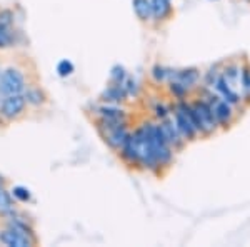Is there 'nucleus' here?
I'll return each mask as SVG.
<instances>
[{"label": "nucleus", "mask_w": 250, "mask_h": 247, "mask_svg": "<svg viewBox=\"0 0 250 247\" xmlns=\"http://www.w3.org/2000/svg\"><path fill=\"white\" fill-rule=\"evenodd\" d=\"M145 125H147L148 142H150V147H152V151H154V156L157 162H159L160 169L168 167L173 160V149L170 147V144L167 142V139H165L159 124L145 122Z\"/></svg>", "instance_id": "obj_1"}, {"label": "nucleus", "mask_w": 250, "mask_h": 247, "mask_svg": "<svg viewBox=\"0 0 250 247\" xmlns=\"http://www.w3.org/2000/svg\"><path fill=\"white\" fill-rule=\"evenodd\" d=\"M132 134V139L137 145V152H139V165L142 169H147L150 172H159L160 165L157 162L154 151L150 147V142H148V135H147V125L142 124L139 129H135Z\"/></svg>", "instance_id": "obj_2"}, {"label": "nucleus", "mask_w": 250, "mask_h": 247, "mask_svg": "<svg viewBox=\"0 0 250 247\" xmlns=\"http://www.w3.org/2000/svg\"><path fill=\"white\" fill-rule=\"evenodd\" d=\"M27 89V79L19 67H7L2 70L0 77V95L23 94Z\"/></svg>", "instance_id": "obj_3"}, {"label": "nucleus", "mask_w": 250, "mask_h": 247, "mask_svg": "<svg viewBox=\"0 0 250 247\" xmlns=\"http://www.w3.org/2000/svg\"><path fill=\"white\" fill-rule=\"evenodd\" d=\"M192 105H193V109H195L197 119H199L200 135H212V134L219 129V124H217L215 115H213L212 105L208 104L205 99L195 100Z\"/></svg>", "instance_id": "obj_4"}, {"label": "nucleus", "mask_w": 250, "mask_h": 247, "mask_svg": "<svg viewBox=\"0 0 250 247\" xmlns=\"http://www.w3.org/2000/svg\"><path fill=\"white\" fill-rule=\"evenodd\" d=\"M27 100L23 94H12L3 95L0 99V117L5 120H15L25 112Z\"/></svg>", "instance_id": "obj_5"}, {"label": "nucleus", "mask_w": 250, "mask_h": 247, "mask_svg": "<svg viewBox=\"0 0 250 247\" xmlns=\"http://www.w3.org/2000/svg\"><path fill=\"white\" fill-rule=\"evenodd\" d=\"M173 122H175L179 132L182 134L185 140H195L197 135H200L199 131L195 129V125L192 124L190 117H188L180 107L175 105V112H173Z\"/></svg>", "instance_id": "obj_6"}, {"label": "nucleus", "mask_w": 250, "mask_h": 247, "mask_svg": "<svg viewBox=\"0 0 250 247\" xmlns=\"http://www.w3.org/2000/svg\"><path fill=\"white\" fill-rule=\"evenodd\" d=\"M160 129H162L165 139H167V142L170 144V147L173 149V151H180V149H184V145L187 140L182 137V134L179 132V129H177L175 122H173V119H170V117H167V119L160 120L159 122Z\"/></svg>", "instance_id": "obj_7"}, {"label": "nucleus", "mask_w": 250, "mask_h": 247, "mask_svg": "<svg viewBox=\"0 0 250 247\" xmlns=\"http://www.w3.org/2000/svg\"><path fill=\"white\" fill-rule=\"evenodd\" d=\"M212 105L213 109V115H215V120L217 124H219V127H230L233 117H235V112H233V105H230L229 102H225L222 97H219V99L215 100Z\"/></svg>", "instance_id": "obj_8"}, {"label": "nucleus", "mask_w": 250, "mask_h": 247, "mask_svg": "<svg viewBox=\"0 0 250 247\" xmlns=\"http://www.w3.org/2000/svg\"><path fill=\"white\" fill-rule=\"evenodd\" d=\"M0 242L9 247H30L35 244L30 237L23 236L22 232L9 227V225H7V229L0 230Z\"/></svg>", "instance_id": "obj_9"}, {"label": "nucleus", "mask_w": 250, "mask_h": 247, "mask_svg": "<svg viewBox=\"0 0 250 247\" xmlns=\"http://www.w3.org/2000/svg\"><path fill=\"white\" fill-rule=\"evenodd\" d=\"M108 147L112 151H120V147L125 144V140L128 139L130 132H128V125H122V127H117V129H112V131H107V132H102L100 134Z\"/></svg>", "instance_id": "obj_10"}, {"label": "nucleus", "mask_w": 250, "mask_h": 247, "mask_svg": "<svg viewBox=\"0 0 250 247\" xmlns=\"http://www.w3.org/2000/svg\"><path fill=\"white\" fill-rule=\"evenodd\" d=\"M213 87H215V90H217V94H219L222 99L225 100V102H229L230 105H240L242 102V95L240 94H237L235 90L232 89V84H229L227 80L222 77V74L219 75V79L215 80V84H213Z\"/></svg>", "instance_id": "obj_11"}, {"label": "nucleus", "mask_w": 250, "mask_h": 247, "mask_svg": "<svg viewBox=\"0 0 250 247\" xmlns=\"http://www.w3.org/2000/svg\"><path fill=\"white\" fill-rule=\"evenodd\" d=\"M168 79H173V80H179L182 82L184 86H187L188 89L195 87L200 80V70L195 67H188V68H184V70H170V75Z\"/></svg>", "instance_id": "obj_12"}, {"label": "nucleus", "mask_w": 250, "mask_h": 247, "mask_svg": "<svg viewBox=\"0 0 250 247\" xmlns=\"http://www.w3.org/2000/svg\"><path fill=\"white\" fill-rule=\"evenodd\" d=\"M127 97L128 95H127V92H125L124 86H120V84H112L110 87H107L105 90L102 92L100 99L108 104H122Z\"/></svg>", "instance_id": "obj_13"}, {"label": "nucleus", "mask_w": 250, "mask_h": 247, "mask_svg": "<svg viewBox=\"0 0 250 247\" xmlns=\"http://www.w3.org/2000/svg\"><path fill=\"white\" fill-rule=\"evenodd\" d=\"M120 157L130 165H139V152H137V145L132 139V134L128 135V139L125 140V144L120 147Z\"/></svg>", "instance_id": "obj_14"}, {"label": "nucleus", "mask_w": 250, "mask_h": 247, "mask_svg": "<svg viewBox=\"0 0 250 247\" xmlns=\"http://www.w3.org/2000/svg\"><path fill=\"white\" fill-rule=\"evenodd\" d=\"M23 97L27 100V105H32V107H40L47 102V94L40 87H27L23 90Z\"/></svg>", "instance_id": "obj_15"}, {"label": "nucleus", "mask_w": 250, "mask_h": 247, "mask_svg": "<svg viewBox=\"0 0 250 247\" xmlns=\"http://www.w3.org/2000/svg\"><path fill=\"white\" fill-rule=\"evenodd\" d=\"M152 2V19L165 20L172 12L170 0H150Z\"/></svg>", "instance_id": "obj_16"}, {"label": "nucleus", "mask_w": 250, "mask_h": 247, "mask_svg": "<svg viewBox=\"0 0 250 247\" xmlns=\"http://www.w3.org/2000/svg\"><path fill=\"white\" fill-rule=\"evenodd\" d=\"M127 112L115 105H102L97 109V119H125Z\"/></svg>", "instance_id": "obj_17"}, {"label": "nucleus", "mask_w": 250, "mask_h": 247, "mask_svg": "<svg viewBox=\"0 0 250 247\" xmlns=\"http://www.w3.org/2000/svg\"><path fill=\"white\" fill-rule=\"evenodd\" d=\"M135 15L140 20H150L152 19V2L150 0H132Z\"/></svg>", "instance_id": "obj_18"}, {"label": "nucleus", "mask_w": 250, "mask_h": 247, "mask_svg": "<svg viewBox=\"0 0 250 247\" xmlns=\"http://www.w3.org/2000/svg\"><path fill=\"white\" fill-rule=\"evenodd\" d=\"M15 30L12 29L10 23L0 22V48H9L14 45L15 39Z\"/></svg>", "instance_id": "obj_19"}, {"label": "nucleus", "mask_w": 250, "mask_h": 247, "mask_svg": "<svg viewBox=\"0 0 250 247\" xmlns=\"http://www.w3.org/2000/svg\"><path fill=\"white\" fill-rule=\"evenodd\" d=\"M168 90H170V94L175 97V99H179V100H185V97L188 95V89L187 86H184L182 82H179V80H170L168 82Z\"/></svg>", "instance_id": "obj_20"}, {"label": "nucleus", "mask_w": 250, "mask_h": 247, "mask_svg": "<svg viewBox=\"0 0 250 247\" xmlns=\"http://www.w3.org/2000/svg\"><path fill=\"white\" fill-rule=\"evenodd\" d=\"M220 74L229 84H235V82H239V80H240V67L235 66V64H230V66L225 67Z\"/></svg>", "instance_id": "obj_21"}, {"label": "nucleus", "mask_w": 250, "mask_h": 247, "mask_svg": "<svg viewBox=\"0 0 250 247\" xmlns=\"http://www.w3.org/2000/svg\"><path fill=\"white\" fill-rule=\"evenodd\" d=\"M10 194H12V197H14V201H17V202H29L32 199L30 190L27 187H23V185H15V187L10 190Z\"/></svg>", "instance_id": "obj_22"}, {"label": "nucleus", "mask_w": 250, "mask_h": 247, "mask_svg": "<svg viewBox=\"0 0 250 247\" xmlns=\"http://www.w3.org/2000/svg\"><path fill=\"white\" fill-rule=\"evenodd\" d=\"M127 77H128L127 70H125L122 66H114L110 68V82L112 84H120V86H124Z\"/></svg>", "instance_id": "obj_23"}, {"label": "nucleus", "mask_w": 250, "mask_h": 247, "mask_svg": "<svg viewBox=\"0 0 250 247\" xmlns=\"http://www.w3.org/2000/svg\"><path fill=\"white\" fill-rule=\"evenodd\" d=\"M150 75H152V79H154L157 84H162V82H165V80L168 79V75H170V70H168V68H165V67H162V66H154V67H152Z\"/></svg>", "instance_id": "obj_24"}, {"label": "nucleus", "mask_w": 250, "mask_h": 247, "mask_svg": "<svg viewBox=\"0 0 250 247\" xmlns=\"http://www.w3.org/2000/svg\"><path fill=\"white\" fill-rule=\"evenodd\" d=\"M74 70H75L74 64H72L70 60H67V59L60 60V62L57 64V74L60 77H68Z\"/></svg>", "instance_id": "obj_25"}, {"label": "nucleus", "mask_w": 250, "mask_h": 247, "mask_svg": "<svg viewBox=\"0 0 250 247\" xmlns=\"http://www.w3.org/2000/svg\"><path fill=\"white\" fill-rule=\"evenodd\" d=\"M220 72H219V66H212L210 68L207 70V74H205V86L207 87H213V84H215V80L219 79Z\"/></svg>", "instance_id": "obj_26"}, {"label": "nucleus", "mask_w": 250, "mask_h": 247, "mask_svg": "<svg viewBox=\"0 0 250 247\" xmlns=\"http://www.w3.org/2000/svg\"><path fill=\"white\" fill-rule=\"evenodd\" d=\"M124 87H125V92H127V95H137L139 94V84H137V80L134 77H127L124 82Z\"/></svg>", "instance_id": "obj_27"}, {"label": "nucleus", "mask_w": 250, "mask_h": 247, "mask_svg": "<svg viewBox=\"0 0 250 247\" xmlns=\"http://www.w3.org/2000/svg\"><path fill=\"white\" fill-rule=\"evenodd\" d=\"M154 115L157 117L159 120H164L167 119V117H170V111H168V107L162 102H157L154 105Z\"/></svg>", "instance_id": "obj_28"}, {"label": "nucleus", "mask_w": 250, "mask_h": 247, "mask_svg": "<svg viewBox=\"0 0 250 247\" xmlns=\"http://www.w3.org/2000/svg\"><path fill=\"white\" fill-rule=\"evenodd\" d=\"M14 19H15V15L10 9L0 10V22H5V23H10L12 25V23H14Z\"/></svg>", "instance_id": "obj_29"}, {"label": "nucleus", "mask_w": 250, "mask_h": 247, "mask_svg": "<svg viewBox=\"0 0 250 247\" xmlns=\"http://www.w3.org/2000/svg\"><path fill=\"white\" fill-rule=\"evenodd\" d=\"M3 189H5V182H3V177L0 176V194L3 192Z\"/></svg>", "instance_id": "obj_30"}, {"label": "nucleus", "mask_w": 250, "mask_h": 247, "mask_svg": "<svg viewBox=\"0 0 250 247\" xmlns=\"http://www.w3.org/2000/svg\"><path fill=\"white\" fill-rule=\"evenodd\" d=\"M0 77H2V68H0Z\"/></svg>", "instance_id": "obj_31"}]
</instances>
